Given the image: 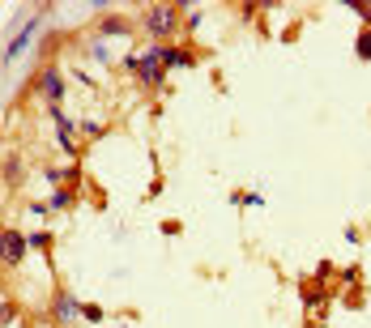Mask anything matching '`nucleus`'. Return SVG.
I'll return each instance as SVG.
<instances>
[{
  "label": "nucleus",
  "mask_w": 371,
  "mask_h": 328,
  "mask_svg": "<svg viewBox=\"0 0 371 328\" xmlns=\"http://www.w3.org/2000/svg\"><path fill=\"white\" fill-rule=\"evenodd\" d=\"M137 73L145 77V85H162V55H158V47H150V51L137 60Z\"/></svg>",
  "instance_id": "nucleus-1"
},
{
  "label": "nucleus",
  "mask_w": 371,
  "mask_h": 328,
  "mask_svg": "<svg viewBox=\"0 0 371 328\" xmlns=\"http://www.w3.org/2000/svg\"><path fill=\"white\" fill-rule=\"evenodd\" d=\"M145 26H150V34H171L175 30V9H150V17H145Z\"/></svg>",
  "instance_id": "nucleus-2"
},
{
  "label": "nucleus",
  "mask_w": 371,
  "mask_h": 328,
  "mask_svg": "<svg viewBox=\"0 0 371 328\" xmlns=\"http://www.w3.org/2000/svg\"><path fill=\"white\" fill-rule=\"evenodd\" d=\"M26 256V239L17 231H4V265H21Z\"/></svg>",
  "instance_id": "nucleus-3"
},
{
  "label": "nucleus",
  "mask_w": 371,
  "mask_h": 328,
  "mask_svg": "<svg viewBox=\"0 0 371 328\" xmlns=\"http://www.w3.org/2000/svg\"><path fill=\"white\" fill-rule=\"evenodd\" d=\"M38 90H43L51 102H60V94H64V85H60V73H56V68H47V73L38 77Z\"/></svg>",
  "instance_id": "nucleus-4"
},
{
  "label": "nucleus",
  "mask_w": 371,
  "mask_h": 328,
  "mask_svg": "<svg viewBox=\"0 0 371 328\" xmlns=\"http://www.w3.org/2000/svg\"><path fill=\"white\" fill-rule=\"evenodd\" d=\"M34 26H38V21H30V26H26V30H21V34H17V38H13V43L4 47V64H13V60L21 55V47L30 43V34H34Z\"/></svg>",
  "instance_id": "nucleus-5"
},
{
  "label": "nucleus",
  "mask_w": 371,
  "mask_h": 328,
  "mask_svg": "<svg viewBox=\"0 0 371 328\" xmlns=\"http://www.w3.org/2000/svg\"><path fill=\"white\" fill-rule=\"evenodd\" d=\"M158 55H162V64H171V68H175V64H192V55L179 51V47H158Z\"/></svg>",
  "instance_id": "nucleus-6"
},
{
  "label": "nucleus",
  "mask_w": 371,
  "mask_h": 328,
  "mask_svg": "<svg viewBox=\"0 0 371 328\" xmlns=\"http://www.w3.org/2000/svg\"><path fill=\"white\" fill-rule=\"evenodd\" d=\"M77 312H81V307H77V303H73L68 295H60V299H56V316H60V320H73Z\"/></svg>",
  "instance_id": "nucleus-7"
},
{
  "label": "nucleus",
  "mask_w": 371,
  "mask_h": 328,
  "mask_svg": "<svg viewBox=\"0 0 371 328\" xmlns=\"http://www.w3.org/2000/svg\"><path fill=\"white\" fill-rule=\"evenodd\" d=\"M128 30V21H120V17H107L103 21V34H124Z\"/></svg>",
  "instance_id": "nucleus-8"
},
{
  "label": "nucleus",
  "mask_w": 371,
  "mask_h": 328,
  "mask_svg": "<svg viewBox=\"0 0 371 328\" xmlns=\"http://www.w3.org/2000/svg\"><path fill=\"white\" fill-rule=\"evenodd\" d=\"M68 205H73V192H56L51 196V209H68Z\"/></svg>",
  "instance_id": "nucleus-9"
},
{
  "label": "nucleus",
  "mask_w": 371,
  "mask_h": 328,
  "mask_svg": "<svg viewBox=\"0 0 371 328\" xmlns=\"http://www.w3.org/2000/svg\"><path fill=\"white\" fill-rule=\"evenodd\" d=\"M359 55H363V60H371V30H363V34H359Z\"/></svg>",
  "instance_id": "nucleus-10"
},
{
  "label": "nucleus",
  "mask_w": 371,
  "mask_h": 328,
  "mask_svg": "<svg viewBox=\"0 0 371 328\" xmlns=\"http://www.w3.org/2000/svg\"><path fill=\"white\" fill-rule=\"evenodd\" d=\"M30 248H51V235H30Z\"/></svg>",
  "instance_id": "nucleus-11"
},
{
  "label": "nucleus",
  "mask_w": 371,
  "mask_h": 328,
  "mask_svg": "<svg viewBox=\"0 0 371 328\" xmlns=\"http://www.w3.org/2000/svg\"><path fill=\"white\" fill-rule=\"evenodd\" d=\"M81 316H85V320H103V307H94V303H90V307H81Z\"/></svg>",
  "instance_id": "nucleus-12"
}]
</instances>
